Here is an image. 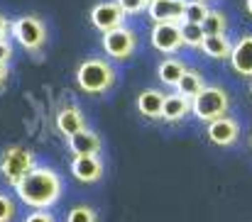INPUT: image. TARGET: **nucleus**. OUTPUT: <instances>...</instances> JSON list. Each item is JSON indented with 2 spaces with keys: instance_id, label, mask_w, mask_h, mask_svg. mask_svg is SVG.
Segmentation results:
<instances>
[{
  "instance_id": "1",
  "label": "nucleus",
  "mask_w": 252,
  "mask_h": 222,
  "mask_svg": "<svg viewBox=\"0 0 252 222\" xmlns=\"http://www.w3.org/2000/svg\"><path fill=\"white\" fill-rule=\"evenodd\" d=\"M62 191H64V183H62L59 173L52 171V168H39V166H34V168L15 186L17 198H20L25 205L34 208V210H47V208H52V205L62 198Z\"/></svg>"
},
{
  "instance_id": "2",
  "label": "nucleus",
  "mask_w": 252,
  "mask_h": 222,
  "mask_svg": "<svg viewBox=\"0 0 252 222\" xmlns=\"http://www.w3.org/2000/svg\"><path fill=\"white\" fill-rule=\"evenodd\" d=\"M230 110V95L220 85H206L196 98H191V115L201 122H213L225 117Z\"/></svg>"
},
{
  "instance_id": "3",
  "label": "nucleus",
  "mask_w": 252,
  "mask_h": 222,
  "mask_svg": "<svg viewBox=\"0 0 252 222\" xmlns=\"http://www.w3.org/2000/svg\"><path fill=\"white\" fill-rule=\"evenodd\" d=\"M76 83L84 93H91V95L105 93L115 83V69L103 59H86L76 69Z\"/></svg>"
},
{
  "instance_id": "4",
  "label": "nucleus",
  "mask_w": 252,
  "mask_h": 222,
  "mask_svg": "<svg viewBox=\"0 0 252 222\" xmlns=\"http://www.w3.org/2000/svg\"><path fill=\"white\" fill-rule=\"evenodd\" d=\"M34 168V154L25 147H10L2 151L0 159V176L15 188L30 171Z\"/></svg>"
},
{
  "instance_id": "5",
  "label": "nucleus",
  "mask_w": 252,
  "mask_h": 222,
  "mask_svg": "<svg viewBox=\"0 0 252 222\" xmlns=\"http://www.w3.org/2000/svg\"><path fill=\"white\" fill-rule=\"evenodd\" d=\"M10 29H12V37L17 39V44L25 47V49H30V52H39L42 44H44V39H47L44 25L37 17H32V15H25V17L15 20L10 25Z\"/></svg>"
},
{
  "instance_id": "6",
  "label": "nucleus",
  "mask_w": 252,
  "mask_h": 222,
  "mask_svg": "<svg viewBox=\"0 0 252 222\" xmlns=\"http://www.w3.org/2000/svg\"><path fill=\"white\" fill-rule=\"evenodd\" d=\"M137 47V37L130 27H118V29H110L103 34V52L110 56V59H127Z\"/></svg>"
},
{
  "instance_id": "7",
  "label": "nucleus",
  "mask_w": 252,
  "mask_h": 222,
  "mask_svg": "<svg viewBox=\"0 0 252 222\" xmlns=\"http://www.w3.org/2000/svg\"><path fill=\"white\" fill-rule=\"evenodd\" d=\"M150 42L157 52L162 54H174L179 52V47L184 44V37H181V25H174V22H157L150 32Z\"/></svg>"
},
{
  "instance_id": "8",
  "label": "nucleus",
  "mask_w": 252,
  "mask_h": 222,
  "mask_svg": "<svg viewBox=\"0 0 252 222\" xmlns=\"http://www.w3.org/2000/svg\"><path fill=\"white\" fill-rule=\"evenodd\" d=\"M123 22H125V10L118 2H98L91 10V25L103 34L123 27Z\"/></svg>"
},
{
  "instance_id": "9",
  "label": "nucleus",
  "mask_w": 252,
  "mask_h": 222,
  "mask_svg": "<svg viewBox=\"0 0 252 222\" xmlns=\"http://www.w3.org/2000/svg\"><path fill=\"white\" fill-rule=\"evenodd\" d=\"M206 137L216 147H233L238 142V137H240V125L233 117H228V115L225 117H218V120L208 122Z\"/></svg>"
},
{
  "instance_id": "10",
  "label": "nucleus",
  "mask_w": 252,
  "mask_h": 222,
  "mask_svg": "<svg viewBox=\"0 0 252 222\" xmlns=\"http://www.w3.org/2000/svg\"><path fill=\"white\" fill-rule=\"evenodd\" d=\"M184 10H186V0H150L147 12L152 17V22H184Z\"/></svg>"
},
{
  "instance_id": "11",
  "label": "nucleus",
  "mask_w": 252,
  "mask_h": 222,
  "mask_svg": "<svg viewBox=\"0 0 252 222\" xmlns=\"http://www.w3.org/2000/svg\"><path fill=\"white\" fill-rule=\"evenodd\" d=\"M230 66L233 71L243 78H252V34H243L235 44H233V54H230Z\"/></svg>"
},
{
  "instance_id": "12",
  "label": "nucleus",
  "mask_w": 252,
  "mask_h": 222,
  "mask_svg": "<svg viewBox=\"0 0 252 222\" xmlns=\"http://www.w3.org/2000/svg\"><path fill=\"white\" fill-rule=\"evenodd\" d=\"M71 173L81 183H95L103 176V164L98 156H74L71 159Z\"/></svg>"
},
{
  "instance_id": "13",
  "label": "nucleus",
  "mask_w": 252,
  "mask_h": 222,
  "mask_svg": "<svg viewBox=\"0 0 252 222\" xmlns=\"http://www.w3.org/2000/svg\"><path fill=\"white\" fill-rule=\"evenodd\" d=\"M164 100L167 95L157 88H145L140 95H137V110L150 117V120H159L162 117V108H164Z\"/></svg>"
},
{
  "instance_id": "14",
  "label": "nucleus",
  "mask_w": 252,
  "mask_h": 222,
  "mask_svg": "<svg viewBox=\"0 0 252 222\" xmlns=\"http://www.w3.org/2000/svg\"><path fill=\"white\" fill-rule=\"evenodd\" d=\"M57 130H59L64 137H71V135H76V132L86 130L84 112H81L79 108H74V105L62 108V110L57 112Z\"/></svg>"
},
{
  "instance_id": "15",
  "label": "nucleus",
  "mask_w": 252,
  "mask_h": 222,
  "mask_svg": "<svg viewBox=\"0 0 252 222\" xmlns=\"http://www.w3.org/2000/svg\"><path fill=\"white\" fill-rule=\"evenodd\" d=\"M186 115H191V98H186L181 93L167 95L164 108H162V120L164 122H181Z\"/></svg>"
},
{
  "instance_id": "16",
  "label": "nucleus",
  "mask_w": 252,
  "mask_h": 222,
  "mask_svg": "<svg viewBox=\"0 0 252 222\" xmlns=\"http://www.w3.org/2000/svg\"><path fill=\"white\" fill-rule=\"evenodd\" d=\"M66 139H69V149L74 151V156H95L100 151V139L91 130H81Z\"/></svg>"
},
{
  "instance_id": "17",
  "label": "nucleus",
  "mask_w": 252,
  "mask_h": 222,
  "mask_svg": "<svg viewBox=\"0 0 252 222\" xmlns=\"http://www.w3.org/2000/svg\"><path fill=\"white\" fill-rule=\"evenodd\" d=\"M201 52H203L208 59L225 61V59H230V54H233V42H230L225 34H206V39H203V44H201Z\"/></svg>"
},
{
  "instance_id": "18",
  "label": "nucleus",
  "mask_w": 252,
  "mask_h": 222,
  "mask_svg": "<svg viewBox=\"0 0 252 222\" xmlns=\"http://www.w3.org/2000/svg\"><path fill=\"white\" fill-rule=\"evenodd\" d=\"M184 74H186V64H184L181 59H174V56L164 59V61L159 64V69H157L159 81H162L164 85H171V88L179 85V81H181Z\"/></svg>"
},
{
  "instance_id": "19",
  "label": "nucleus",
  "mask_w": 252,
  "mask_h": 222,
  "mask_svg": "<svg viewBox=\"0 0 252 222\" xmlns=\"http://www.w3.org/2000/svg\"><path fill=\"white\" fill-rule=\"evenodd\" d=\"M203 88H206L203 76L198 74L196 69H186V74L181 76V81H179V85H176V93H181V95H186V98H196Z\"/></svg>"
},
{
  "instance_id": "20",
  "label": "nucleus",
  "mask_w": 252,
  "mask_h": 222,
  "mask_svg": "<svg viewBox=\"0 0 252 222\" xmlns=\"http://www.w3.org/2000/svg\"><path fill=\"white\" fill-rule=\"evenodd\" d=\"M211 7L206 5V0H186V10H184V22H193V25H203V20L208 17Z\"/></svg>"
},
{
  "instance_id": "21",
  "label": "nucleus",
  "mask_w": 252,
  "mask_h": 222,
  "mask_svg": "<svg viewBox=\"0 0 252 222\" xmlns=\"http://www.w3.org/2000/svg\"><path fill=\"white\" fill-rule=\"evenodd\" d=\"M181 37H184V44L191 47V49H201L203 39H206V32L201 25H193V22H181Z\"/></svg>"
},
{
  "instance_id": "22",
  "label": "nucleus",
  "mask_w": 252,
  "mask_h": 222,
  "mask_svg": "<svg viewBox=\"0 0 252 222\" xmlns=\"http://www.w3.org/2000/svg\"><path fill=\"white\" fill-rule=\"evenodd\" d=\"M201 27H203L206 34H225V29H228V17H225V12H220V10H211Z\"/></svg>"
},
{
  "instance_id": "23",
  "label": "nucleus",
  "mask_w": 252,
  "mask_h": 222,
  "mask_svg": "<svg viewBox=\"0 0 252 222\" xmlns=\"http://www.w3.org/2000/svg\"><path fill=\"white\" fill-rule=\"evenodd\" d=\"M66 222H95V213L88 205H76L74 210H69Z\"/></svg>"
},
{
  "instance_id": "24",
  "label": "nucleus",
  "mask_w": 252,
  "mask_h": 222,
  "mask_svg": "<svg viewBox=\"0 0 252 222\" xmlns=\"http://www.w3.org/2000/svg\"><path fill=\"white\" fill-rule=\"evenodd\" d=\"M12 218H15V203L5 193H0V222H10Z\"/></svg>"
},
{
  "instance_id": "25",
  "label": "nucleus",
  "mask_w": 252,
  "mask_h": 222,
  "mask_svg": "<svg viewBox=\"0 0 252 222\" xmlns=\"http://www.w3.org/2000/svg\"><path fill=\"white\" fill-rule=\"evenodd\" d=\"M118 5L125 10V15H135V12H142V10H147L150 0H118Z\"/></svg>"
},
{
  "instance_id": "26",
  "label": "nucleus",
  "mask_w": 252,
  "mask_h": 222,
  "mask_svg": "<svg viewBox=\"0 0 252 222\" xmlns=\"http://www.w3.org/2000/svg\"><path fill=\"white\" fill-rule=\"evenodd\" d=\"M25 222H57V220H54L52 213H47V210H37V213L27 215V220Z\"/></svg>"
},
{
  "instance_id": "27",
  "label": "nucleus",
  "mask_w": 252,
  "mask_h": 222,
  "mask_svg": "<svg viewBox=\"0 0 252 222\" xmlns=\"http://www.w3.org/2000/svg\"><path fill=\"white\" fill-rule=\"evenodd\" d=\"M10 56H12V47H10V42H7L5 37H0V61L7 64Z\"/></svg>"
},
{
  "instance_id": "28",
  "label": "nucleus",
  "mask_w": 252,
  "mask_h": 222,
  "mask_svg": "<svg viewBox=\"0 0 252 222\" xmlns=\"http://www.w3.org/2000/svg\"><path fill=\"white\" fill-rule=\"evenodd\" d=\"M5 81H7V64L0 61V88L5 85Z\"/></svg>"
},
{
  "instance_id": "29",
  "label": "nucleus",
  "mask_w": 252,
  "mask_h": 222,
  "mask_svg": "<svg viewBox=\"0 0 252 222\" xmlns=\"http://www.w3.org/2000/svg\"><path fill=\"white\" fill-rule=\"evenodd\" d=\"M5 32H7V20L0 15V37H5Z\"/></svg>"
},
{
  "instance_id": "30",
  "label": "nucleus",
  "mask_w": 252,
  "mask_h": 222,
  "mask_svg": "<svg viewBox=\"0 0 252 222\" xmlns=\"http://www.w3.org/2000/svg\"><path fill=\"white\" fill-rule=\"evenodd\" d=\"M245 12L252 17V0H245Z\"/></svg>"
},
{
  "instance_id": "31",
  "label": "nucleus",
  "mask_w": 252,
  "mask_h": 222,
  "mask_svg": "<svg viewBox=\"0 0 252 222\" xmlns=\"http://www.w3.org/2000/svg\"><path fill=\"white\" fill-rule=\"evenodd\" d=\"M250 147H252V137H250Z\"/></svg>"
},
{
  "instance_id": "32",
  "label": "nucleus",
  "mask_w": 252,
  "mask_h": 222,
  "mask_svg": "<svg viewBox=\"0 0 252 222\" xmlns=\"http://www.w3.org/2000/svg\"><path fill=\"white\" fill-rule=\"evenodd\" d=\"M250 90H252V85H250Z\"/></svg>"
}]
</instances>
